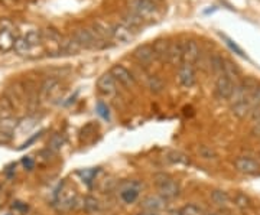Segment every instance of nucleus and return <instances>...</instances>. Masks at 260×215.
Listing matches in <instances>:
<instances>
[{"mask_svg":"<svg viewBox=\"0 0 260 215\" xmlns=\"http://www.w3.org/2000/svg\"><path fill=\"white\" fill-rule=\"evenodd\" d=\"M74 38L81 45L83 49H101L107 45L98 35L95 34L91 28H80L74 32Z\"/></svg>","mask_w":260,"mask_h":215,"instance_id":"obj_1","label":"nucleus"},{"mask_svg":"<svg viewBox=\"0 0 260 215\" xmlns=\"http://www.w3.org/2000/svg\"><path fill=\"white\" fill-rule=\"evenodd\" d=\"M156 183H158V195L165 201L175 199L181 193V185L175 179L169 178L168 175L156 176Z\"/></svg>","mask_w":260,"mask_h":215,"instance_id":"obj_2","label":"nucleus"},{"mask_svg":"<svg viewBox=\"0 0 260 215\" xmlns=\"http://www.w3.org/2000/svg\"><path fill=\"white\" fill-rule=\"evenodd\" d=\"M142 191H143L142 182L127 181V182H123V183L118 186L117 193L121 202H124V204H127V205H132V204H135V202L141 198Z\"/></svg>","mask_w":260,"mask_h":215,"instance_id":"obj_3","label":"nucleus"},{"mask_svg":"<svg viewBox=\"0 0 260 215\" xmlns=\"http://www.w3.org/2000/svg\"><path fill=\"white\" fill-rule=\"evenodd\" d=\"M62 36L57 29L54 28H47L45 31H42V44L47 46L48 52L51 55H57L61 54V44H62Z\"/></svg>","mask_w":260,"mask_h":215,"instance_id":"obj_4","label":"nucleus"},{"mask_svg":"<svg viewBox=\"0 0 260 215\" xmlns=\"http://www.w3.org/2000/svg\"><path fill=\"white\" fill-rule=\"evenodd\" d=\"M110 74L113 75V78L116 79V82L120 84L121 87H124L127 90L136 87V78L126 67H123L120 64H116L113 68L110 69Z\"/></svg>","mask_w":260,"mask_h":215,"instance_id":"obj_5","label":"nucleus"},{"mask_svg":"<svg viewBox=\"0 0 260 215\" xmlns=\"http://www.w3.org/2000/svg\"><path fill=\"white\" fill-rule=\"evenodd\" d=\"M234 168H236L240 173L243 175H256L260 172V162L256 160L251 156L247 155H241V156H237L233 162Z\"/></svg>","mask_w":260,"mask_h":215,"instance_id":"obj_6","label":"nucleus"},{"mask_svg":"<svg viewBox=\"0 0 260 215\" xmlns=\"http://www.w3.org/2000/svg\"><path fill=\"white\" fill-rule=\"evenodd\" d=\"M61 91V82L55 77H48L39 87V100L41 101H49L55 98Z\"/></svg>","mask_w":260,"mask_h":215,"instance_id":"obj_7","label":"nucleus"},{"mask_svg":"<svg viewBox=\"0 0 260 215\" xmlns=\"http://www.w3.org/2000/svg\"><path fill=\"white\" fill-rule=\"evenodd\" d=\"M129 9L142 19H148L156 12V3L152 0H129Z\"/></svg>","mask_w":260,"mask_h":215,"instance_id":"obj_8","label":"nucleus"},{"mask_svg":"<svg viewBox=\"0 0 260 215\" xmlns=\"http://www.w3.org/2000/svg\"><path fill=\"white\" fill-rule=\"evenodd\" d=\"M97 90L101 95H104L107 98H111L114 95H117V82L113 78V75L110 74V71L103 74L100 78L97 79Z\"/></svg>","mask_w":260,"mask_h":215,"instance_id":"obj_9","label":"nucleus"},{"mask_svg":"<svg viewBox=\"0 0 260 215\" xmlns=\"http://www.w3.org/2000/svg\"><path fill=\"white\" fill-rule=\"evenodd\" d=\"M236 84L231 81L230 78H227L224 74L220 75L217 81H215V85H214V94L218 100H230L231 98V94L234 91Z\"/></svg>","mask_w":260,"mask_h":215,"instance_id":"obj_10","label":"nucleus"},{"mask_svg":"<svg viewBox=\"0 0 260 215\" xmlns=\"http://www.w3.org/2000/svg\"><path fill=\"white\" fill-rule=\"evenodd\" d=\"M197 81L195 69L191 64H181L178 68V82L184 88H191Z\"/></svg>","mask_w":260,"mask_h":215,"instance_id":"obj_11","label":"nucleus"},{"mask_svg":"<svg viewBox=\"0 0 260 215\" xmlns=\"http://www.w3.org/2000/svg\"><path fill=\"white\" fill-rule=\"evenodd\" d=\"M18 122L19 120H16L12 116L3 117L0 120V143H9L12 140L18 127Z\"/></svg>","mask_w":260,"mask_h":215,"instance_id":"obj_12","label":"nucleus"},{"mask_svg":"<svg viewBox=\"0 0 260 215\" xmlns=\"http://www.w3.org/2000/svg\"><path fill=\"white\" fill-rule=\"evenodd\" d=\"M201 55L200 46L195 41H185L182 42V64H197L198 58Z\"/></svg>","mask_w":260,"mask_h":215,"instance_id":"obj_13","label":"nucleus"},{"mask_svg":"<svg viewBox=\"0 0 260 215\" xmlns=\"http://www.w3.org/2000/svg\"><path fill=\"white\" fill-rule=\"evenodd\" d=\"M0 25H2V28H0V52H8L15 45L16 36L13 34L12 26L8 21L5 23L2 22Z\"/></svg>","mask_w":260,"mask_h":215,"instance_id":"obj_14","label":"nucleus"},{"mask_svg":"<svg viewBox=\"0 0 260 215\" xmlns=\"http://www.w3.org/2000/svg\"><path fill=\"white\" fill-rule=\"evenodd\" d=\"M133 55L136 58V61L142 65V67H149L155 59L154 48L149 44H145V45L138 46L133 52Z\"/></svg>","mask_w":260,"mask_h":215,"instance_id":"obj_15","label":"nucleus"},{"mask_svg":"<svg viewBox=\"0 0 260 215\" xmlns=\"http://www.w3.org/2000/svg\"><path fill=\"white\" fill-rule=\"evenodd\" d=\"M143 211H149V212H161L162 209H165L166 201L162 199L159 195H149L141 202Z\"/></svg>","mask_w":260,"mask_h":215,"instance_id":"obj_16","label":"nucleus"},{"mask_svg":"<svg viewBox=\"0 0 260 215\" xmlns=\"http://www.w3.org/2000/svg\"><path fill=\"white\" fill-rule=\"evenodd\" d=\"M133 38H135L133 31L129 29L126 25H123V23L113 25V39L114 41H117L120 44H129Z\"/></svg>","mask_w":260,"mask_h":215,"instance_id":"obj_17","label":"nucleus"},{"mask_svg":"<svg viewBox=\"0 0 260 215\" xmlns=\"http://www.w3.org/2000/svg\"><path fill=\"white\" fill-rule=\"evenodd\" d=\"M168 62H171L172 65H181L182 64V44L179 41L169 42Z\"/></svg>","mask_w":260,"mask_h":215,"instance_id":"obj_18","label":"nucleus"},{"mask_svg":"<svg viewBox=\"0 0 260 215\" xmlns=\"http://www.w3.org/2000/svg\"><path fill=\"white\" fill-rule=\"evenodd\" d=\"M81 49H83V48H81V45L77 42V39L74 38V35H72V36H67V38L62 39V44H61V54H64V55H74V54L80 52Z\"/></svg>","mask_w":260,"mask_h":215,"instance_id":"obj_19","label":"nucleus"},{"mask_svg":"<svg viewBox=\"0 0 260 215\" xmlns=\"http://www.w3.org/2000/svg\"><path fill=\"white\" fill-rule=\"evenodd\" d=\"M154 48L155 59L161 61V62H168V51H169V42L165 39H158L152 44Z\"/></svg>","mask_w":260,"mask_h":215,"instance_id":"obj_20","label":"nucleus"},{"mask_svg":"<svg viewBox=\"0 0 260 215\" xmlns=\"http://www.w3.org/2000/svg\"><path fill=\"white\" fill-rule=\"evenodd\" d=\"M210 199H211V202L214 205H217L220 208H227L228 205L233 202L228 192H225L223 189H214L213 192L210 193Z\"/></svg>","mask_w":260,"mask_h":215,"instance_id":"obj_21","label":"nucleus"},{"mask_svg":"<svg viewBox=\"0 0 260 215\" xmlns=\"http://www.w3.org/2000/svg\"><path fill=\"white\" fill-rule=\"evenodd\" d=\"M91 29L106 42L107 39L113 38V25H108V23L103 22V21H95L91 25Z\"/></svg>","mask_w":260,"mask_h":215,"instance_id":"obj_22","label":"nucleus"},{"mask_svg":"<svg viewBox=\"0 0 260 215\" xmlns=\"http://www.w3.org/2000/svg\"><path fill=\"white\" fill-rule=\"evenodd\" d=\"M224 74L227 78H230L234 84L241 81V71L237 67L236 62L230 61V59H224Z\"/></svg>","mask_w":260,"mask_h":215,"instance_id":"obj_23","label":"nucleus"},{"mask_svg":"<svg viewBox=\"0 0 260 215\" xmlns=\"http://www.w3.org/2000/svg\"><path fill=\"white\" fill-rule=\"evenodd\" d=\"M251 112V104L250 100H243V101L234 102L231 104V113L234 114L237 119H246Z\"/></svg>","mask_w":260,"mask_h":215,"instance_id":"obj_24","label":"nucleus"},{"mask_svg":"<svg viewBox=\"0 0 260 215\" xmlns=\"http://www.w3.org/2000/svg\"><path fill=\"white\" fill-rule=\"evenodd\" d=\"M36 123H38V119L34 117V116H28L22 120L18 122V127H16V133L19 135H25V133H29L32 132L36 127Z\"/></svg>","mask_w":260,"mask_h":215,"instance_id":"obj_25","label":"nucleus"},{"mask_svg":"<svg viewBox=\"0 0 260 215\" xmlns=\"http://www.w3.org/2000/svg\"><path fill=\"white\" fill-rule=\"evenodd\" d=\"M81 208L85 212H88V214H97V212L101 211V202L95 196L88 195V196H85L83 199V206Z\"/></svg>","mask_w":260,"mask_h":215,"instance_id":"obj_26","label":"nucleus"},{"mask_svg":"<svg viewBox=\"0 0 260 215\" xmlns=\"http://www.w3.org/2000/svg\"><path fill=\"white\" fill-rule=\"evenodd\" d=\"M143 21H145V19H142V18H141V16H138V15H135V13H132V12L124 13V15L121 16V23H123V25H126L129 29H132V31H135V29L141 28V26L143 25Z\"/></svg>","mask_w":260,"mask_h":215,"instance_id":"obj_27","label":"nucleus"},{"mask_svg":"<svg viewBox=\"0 0 260 215\" xmlns=\"http://www.w3.org/2000/svg\"><path fill=\"white\" fill-rule=\"evenodd\" d=\"M13 49H15V52H16L18 55L25 57V55L31 54V51L34 49V46L28 42V39H26L25 36H19V38H16V41H15Z\"/></svg>","mask_w":260,"mask_h":215,"instance_id":"obj_28","label":"nucleus"},{"mask_svg":"<svg viewBox=\"0 0 260 215\" xmlns=\"http://www.w3.org/2000/svg\"><path fill=\"white\" fill-rule=\"evenodd\" d=\"M166 159L171 163H174V165H184V166H187V165L191 163V159L185 153L179 152V150H169L166 153Z\"/></svg>","mask_w":260,"mask_h":215,"instance_id":"obj_29","label":"nucleus"},{"mask_svg":"<svg viewBox=\"0 0 260 215\" xmlns=\"http://www.w3.org/2000/svg\"><path fill=\"white\" fill-rule=\"evenodd\" d=\"M210 71L217 77L223 75V72H224V58L220 57L218 54H214L213 57H210Z\"/></svg>","mask_w":260,"mask_h":215,"instance_id":"obj_30","label":"nucleus"},{"mask_svg":"<svg viewBox=\"0 0 260 215\" xmlns=\"http://www.w3.org/2000/svg\"><path fill=\"white\" fill-rule=\"evenodd\" d=\"M64 145H65V137H64V135L54 133L52 136L49 137V140H48V150L51 153H57V152H59L62 149Z\"/></svg>","mask_w":260,"mask_h":215,"instance_id":"obj_31","label":"nucleus"},{"mask_svg":"<svg viewBox=\"0 0 260 215\" xmlns=\"http://www.w3.org/2000/svg\"><path fill=\"white\" fill-rule=\"evenodd\" d=\"M148 88L151 90V92H154V94H161L162 91L165 90V84L161 79V77H158V75H149L148 77Z\"/></svg>","mask_w":260,"mask_h":215,"instance_id":"obj_32","label":"nucleus"},{"mask_svg":"<svg viewBox=\"0 0 260 215\" xmlns=\"http://www.w3.org/2000/svg\"><path fill=\"white\" fill-rule=\"evenodd\" d=\"M197 153H198V156L204 160H208V162H211V160H217L218 158V155H217V152L214 150L211 146H205V145H202L197 149Z\"/></svg>","mask_w":260,"mask_h":215,"instance_id":"obj_33","label":"nucleus"},{"mask_svg":"<svg viewBox=\"0 0 260 215\" xmlns=\"http://www.w3.org/2000/svg\"><path fill=\"white\" fill-rule=\"evenodd\" d=\"M231 201H233V204L236 205L237 208H240V209H247V208H250V205H251L250 198H248L246 193L243 192L236 193L234 198H233Z\"/></svg>","mask_w":260,"mask_h":215,"instance_id":"obj_34","label":"nucleus"},{"mask_svg":"<svg viewBox=\"0 0 260 215\" xmlns=\"http://www.w3.org/2000/svg\"><path fill=\"white\" fill-rule=\"evenodd\" d=\"M181 215H204L205 211L204 208L197 204H187L179 209Z\"/></svg>","mask_w":260,"mask_h":215,"instance_id":"obj_35","label":"nucleus"},{"mask_svg":"<svg viewBox=\"0 0 260 215\" xmlns=\"http://www.w3.org/2000/svg\"><path fill=\"white\" fill-rule=\"evenodd\" d=\"M13 112V101L6 95L0 100V113L3 114V117H9L12 116Z\"/></svg>","mask_w":260,"mask_h":215,"instance_id":"obj_36","label":"nucleus"},{"mask_svg":"<svg viewBox=\"0 0 260 215\" xmlns=\"http://www.w3.org/2000/svg\"><path fill=\"white\" fill-rule=\"evenodd\" d=\"M25 38L28 39V42L34 48L42 45V32L41 31H31V32L25 35Z\"/></svg>","mask_w":260,"mask_h":215,"instance_id":"obj_37","label":"nucleus"},{"mask_svg":"<svg viewBox=\"0 0 260 215\" xmlns=\"http://www.w3.org/2000/svg\"><path fill=\"white\" fill-rule=\"evenodd\" d=\"M97 172L98 170L97 169H85V170H80L78 172V175L83 178V181L85 182V183H91L93 182V179H94V176L97 175Z\"/></svg>","mask_w":260,"mask_h":215,"instance_id":"obj_38","label":"nucleus"},{"mask_svg":"<svg viewBox=\"0 0 260 215\" xmlns=\"http://www.w3.org/2000/svg\"><path fill=\"white\" fill-rule=\"evenodd\" d=\"M250 104L253 107H260V85H257L250 95Z\"/></svg>","mask_w":260,"mask_h":215,"instance_id":"obj_39","label":"nucleus"},{"mask_svg":"<svg viewBox=\"0 0 260 215\" xmlns=\"http://www.w3.org/2000/svg\"><path fill=\"white\" fill-rule=\"evenodd\" d=\"M42 133H44V130H41V132H39V133H35V135H34V136H31V137H29V139H28V140H26V142H25L24 145H22V146H21V149H25V147H29V146H31V145H32V143H35L36 140H38V139H39V137L42 136Z\"/></svg>","mask_w":260,"mask_h":215,"instance_id":"obj_40","label":"nucleus"},{"mask_svg":"<svg viewBox=\"0 0 260 215\" xmlns=\"http://www.w3.org/2000/svg\"><path fill=\"white\" fill-rule=\"evenodd\" d=\"M223 39H224L225 44H227V45L230 46V48H231L233 51H236V54H238V55H241V57H244V54H243V51H241V49H240V48H238V46H237L236 44L233 42V41H230V39H228L227 36H223Z\"/></svg>","mask_w":260,"mask_h":215,"instance_id":"obj_41","label":"nucleus"},{"mask_svg":"<svg viewBox=\"0 0 260 215\" xmlns=\"http://www.w3.org/2000/svg\"><path fill=\"white\" fill-rule=\"evenodd\" d=\"M22 163H24L25 169L28 170H32L34 169V166H35V160L31 158V156H26V158L22 159Z\"/></svg>","mask_w":260,"mask_h":215,"instance_id":"obj_42","label":"nucleus"},{"mask_svg":"<svg viewBox=\"0 0 260 215\" xmlns=\"http://www.w3.org/2000/svg\"><path fill=\"white\" fill-rule=\"evenodd\" d=\"M253 133L254 135H259L260 136V119L257 122H254V127H253Z\"/></svg>","mask_w":260,"mask_h":215,"instance_id":"obj_43","label":"nucleus"},{"mask_svg":"<svg viewBox=\"0 0 260 215\" xmlns=\"http://www.w3.org/2000/svg\"><path fill=\"white\" fill-rule=\"evenodd\" d=\"M136 215H161L159 212H149V211H142V212H139V214Z\"/></svg>","mask_w":260,"mask_h":215,"instance_id":"obj_44","label":"nucleus"},{"mask_svg":"<svg viewBox=\"0 0 260 215\" xmlns=\"http://www.w3.org/2000/svg\"><path fill=\"white\" fill-rule=\"evenodd\" d=\"M171 215H181V212H179V209H178V211H172Z\"/></svg>","mask_w":260,"mask_h":215,"instance_id":"obj_45","label":"nucleus"},{"mask_svg":"<svg viewBox=\"0 0 260 215\" xmlns=\"http://www.w3.org/2000/svg\"><path fill=\"white\" fill-rule=\"evenodd\" d=\"M204 215H217V214H214V212H205Z\"/></svg>","mask_w":260,"mask_h":215,"instance_id":"obj_46","label":"nucleus"}]
</instances>
